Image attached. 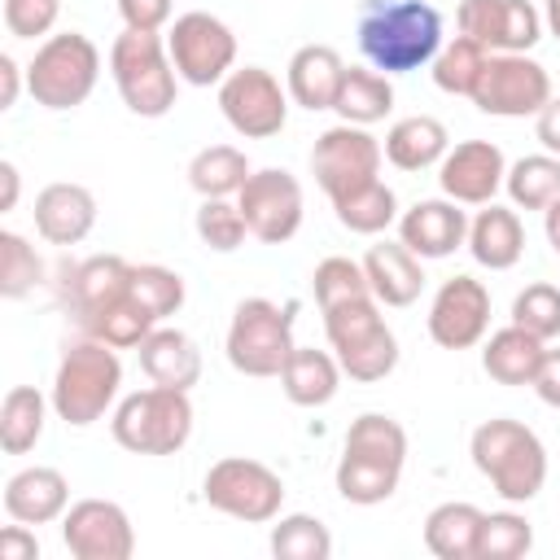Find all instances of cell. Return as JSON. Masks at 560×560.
I'll return each mask as SVG.
<instances>
[{
    "label": "cell",
    "instance_id": "obj_49",
    "mask_svg": "<svg viewBox=\"0 0 560 560\" xmlns=\"http://www.w3.org/2000/svg\"><path fill=\"white\" fill-rule=\"evenodd\" d=\"M534 394H538L547 407L560 411V350H547V354H542V363H538V372H534Z\"/></svg>",
    "mask_w": 560,
    "mask_h": 560
},
{
    "label": "cell",
    "instance_id": "obj_32",
    "mask_svg": "<svg viewBox=\"0 0 560 560\" xmlns=\"http://www.w3.org/2000/svg\"><path fill=\"white\" fill-rule=\"evenodd\" d=\"M332 109L341 114V122H354V127L381 122L394 109V83H389V74H381L372 66H346V79L337 88Z\"/></svg>",
    "mask_w": 560,
    "mask_h": 560
},
{
    "label": "cell",
    "instance_id": "obj_39",
    "mask_svg": "<svg viewBox=\"0 0 560 560\" xmlns=\"http://www.w3.org/2000/svg\"><path fill=\"white\" fill-rule=\"evenodd\" d=\"M271 556L276 560H328L332 556V534L319 516L311 512H289L271 525Z\"/></svg>",
    "mask_w": 560,
    "mask_h": 560
},
{
    "label": "cell",
    "instance_id": "obj_46",
    "mask_svg": "<svg viewBox=\"0 0 560 560\" xmlns=\"http://www.w3.org/2000/svg\"><path fill=\"white\" fill-rule=\"evenodd\" d=\"M61 13V0H4V26L13 39L48 35Z\"/></svg>",
    "mask_w": 560,
    "mask_h": 560
},
{
    "label": "cell",
    "instance_id": "obj_15",
    "mask_svg": "<svg viewBox=\"0 0 560 560\" xmlns=\"http://www.w3.org/2000/svg\"><path fill=\"white\" fill-rule=\"evenodd\" d=\"M236 206L249 223V236H258L262 245H284L298 236L302 214H306V197L298 175L280 171V166H262L249 171L245 188L236 192Z\"/></svg>",
    "mask_w": 560,
    "mask_h": 560
},
{
    "label": "cell",
    "instance_id": "obj_18",
    "mask_svg": "<svg viewBox=\"0 0 560 560\" xmlns=\"http://www.w3.org/2000/svg\"><path fill=\"white\" fill-rule=\"evenodd\" d=\"M455 26L490 52H529L542 39V13L529 0H459Z\"/></svg>",
    "mask_w": 560,
    "mask_h": 560
},
{
    "label": "cell",
    "instance_id": "obj_10",
    "mask_svg": "<svg viewBox=\"0 0 560 560\" xmlns=\"http://www.w3.org/2000/svg\"><path fill=\"white\" fill-rule=\"evenodd\" d=\"M201 499L232 516V521H245V525H267L280 516L284 508V481L276 468H267L262 459H249V455H223L206 468V481H201Z\"/></svg>",
    "mask_w": 560,
    "mask_h": 560
},
{
    "label": "cell",
    "instance_id": "obj_23",
    "mask_svg": "<svg viewBox=\"0 0 560 560\" xmlns=\"http://www.w3.org/2000/svg\"><path fill=\"white\" fill-rule=\"evenodd\" d=\"M341 79H346V61H341V52L332 44H302L284 66L289 101L311 109V114L315 109H332Z\"/></svg>",
    "mask_w": 560,
    "mask_h": 560
},
{
    "label": "cell",
    "instance_id": "obj_28",
    "mask_svg": "<svg viewBox=\"0 0 560 560\" xmlns=\"http://www.w3.org/2000/svg\"><path fill=\"white\" fill-rule=\"evenodd\" d=\"M341 363L328 350L315 346H293V354L280 368V389L293 407H328L341 389Z\"/></svg>",
    "mask_w": 560,
    "mask_h": 560
},
{
    "label": "cell",
    "instance_id": "obj_3",
    "mask_svg": "<svg viewBox=\"0 0 560 560\" xmlns=\"http://www.w3.org/2000/svg\"><path fill=\"white\" fill-rule=\"evenodd\" d=\"M468 455L503 503H529L547 486V446L512 416L481 420L468 438Z\"/></svg>",
    "mask_w": 560,
    "mask_h": 560
},
{
    "label": "cell",
    "instance_id": "obj_25",
    "mask_svg": "<svg viewBox=\"0 0 560 560\" xmlns=\"http://www.w3.org/2000/svg\"><path fill=\"white\" fill-rule=\"evenodd\" d=\"M363 271L372 284V298L381 306H411L424 289V258H416L402 241H381L363 254Z\"/></svg>",
    "mask_w": 560,
    "mask_h": 560
},
{
    "label": "cell",
    "instance_id": "obj_45",
    "mask_svg": "<svg viewBox=\"0 0 560 560\" xmlns=\"http://www.w3.org/2000/svg\"><path fill=\"white\" fill-rule=\"evenodd\" d=\"M512 324L525 328V332H534L538 341L560 337V289L547 284V280L525 284V289L512 298Z\"/></svg>",
    "mask_w": 560,
    "mask_h": 560
},
{
    "label": "cell",
    "instance_id": "obj_9",
    "mask_svg": "<svg viewBox=\"0 0 560 560\" xmlns=\"http://www.w3.org/2000/svg\"><path fill=\"white\" fill-rule=\"evenodd\" d=\"M293 311L271 298H241L228 324V363L241 376H280L293 354Z\"/></svg>",
    "mask_w": 560,
    "mask_h": 560
},
{
    "label": "cell",
    "instance_id": "obj_1",
    "mask_svg": "<svg viewBox=\"0 0 560 560\" xmlns=\"http://www.w3.org/2000/svg\"><path fill=\"white\" fill-rule=\"evenodd\" d=\"M407 464V429L385 411H363L350 420L341 459H337V494L354 508H376L398 490Z\"/></svg>",
    "mask_w": 560,
    "mask_h": 560
},
{
    "label": "cell",
    "instance_id": "obj_7",
    "mask_svg": "<svg viewBox=\"0 0 560 560\" xmlns=\"http://www.w3.org/2000/svg\"><path fill=\"white\" fill-rule=\"evenodd\" d=\"M324 332H328V346L350 381L372 385L398 368V337L385 324L376 298H350L341 306H328Z\"/></svg>",
    "mask_w": 560,
    "mask_h": 560
},
{
    "label": "cell",
    "instance_id": "obj_40",
    "mask_svg": "<svg viewBox=\"0 0 560 560\" xmlns=\"http://www.w3.org/2000/svg\"><path fill=\"white\" fill-rule=\"evenodd\" d=\"M534 547V525L521 512H486L477 529V556L472 560H521Z\"/></svg>",
    "mask_w": 560,
    "mask_h": 560
},
{
    "label": "cell",
    "instance_id": "obj_50",
    "mask_svg": "<svg viewBox=\"0 0 560 560\" xmlns=\"http://www.w3.org/2000/svg\"><path fill=\"white\" fill-rule=\"evenodd\" d=\"M534 136H538V144H542L547 153L560 158V96H551V101L534 114Z\"/></svg>",
    "mask_w": 560,
    "mask_h": 560
},
{
    "label": "cell",
    "instance_id": "obj_48",
    "mask_svg": "<svg viewBox=\"0 0 560 560\" xmlns=\"http://www.w3.org/2000/svg\"><path fill=\"white\" fill-rule=\"evenodd\" d=\"M39 556V538L31 525H4L0 529V560H35Z\"/></svg>",
    "mask_w": 560,
    "mask_h": 560
},
{
    "label": "cell",
    "instance_id": "obj_17",
    "mask_svg": "<svg viewBox=\"0 0 560 560\" xmlns=\"http://www.w3.org/2000/svg\"><path fill=\"white\" fill-rule=\"evenodd\" d=\"M490 328V289L477 276H451L429 302V337L442 350H472Z\"/></svg>",
    "mask_w": 560,
    "mask_h": 560
},
{
    "label": "cell",
    "instance_id": "obj_38",
    "mask_svg": "<svg viewBox=\"0 0 560 560\" xmlns=\"http://www.w3.org/2000/svg\"><path fill=\"white\" fill-rule=\"evenodd\" d=\"M153 328H158V319L131 298V280H127V293L114 306H105L92 324H83V337H96V341H105L114 350H136Z\"/></svg>",
    "mask_w": 560,
    "mask_h": 560
},
{
    "label": "cell",
    "instance_id": "obj_34",
    "mask_svg": "<svg viewBox=\"0 0 560 560\" xmlns=\"http://www.w3.org/2000/svg\"><path fill=\"white\" fill-rule=\"evenodd\" d=\"M249 179V158L236 144H206L188 162V184L197 197H236Z\"/></svg>",
    "mask_w": 560,
    "mask_h": 560
},
{
    "label": "cell",
    "instance_id": "obj_36",
    "mask_svg": "<svg viewBox=\"0 0 560 560\" xmlns=\"http://www.w3.org/2000/svg\"><path fill=\"white\" fill-rule=\"evenodd\" d=\"M503 188H508L516 210H547L560 197V158L547 153V149L529 153V158H516L503 175Z\"/></svg>",
    "mask_w": 560,
    "mask_h": 560
},
{
    "label": "cell",
    "instance_id": "obj_13",
    "mask_svg": "<svg viewBox=\"0 0 560 560\" xmlns=\"http://www.w3.org/2000/svg\"><path fill=\"white\" fill-rule=\"evenodd\" d=\"M289 88H280V79L267 66H236L223 83H219V109L228 118V127L245 140H271L284 131L289 122Z\"/></svg>",
    "mask_w": 560,
    "mask_h": 560
},
{
    "label": "cell",
    "instance_id": "obj_14",
    "mask_svg": "<svg viewBox=\"0 0 560 560\" xmlns=\"http://www.w3.org/2000/svg\"><path fill=\"white\" fill-rule=\"evenodd\" d=\"M381 158H385V149L368 127L337 122V127L319 131V140H315L311 175L332 201V197H346L350 188H363V184L381 179Z\"/></svg>",
    "mask_w": 560,
    "mask_h": 560
},
{
    "label": "cell",
    "instance_id": "obj_37",
    "mask_svg": "<svg viewBox=\"0 0 560 560\" xmlns=\"http://www.w3.org/2000/svg\"><path fill=\"white\" fill-rule=\"evenodd\" d=\"M486 61H490V48H486V44H477V39H468V35H455V39H446V44L438 48V57H433V83H438L446 96H472V88H477Z\"/></svg>",
    "mask_w": 560,
    "mask_h": 560
},
{
    "label": "cell",
    "instance_id": "obj_2",
    "mask_svg": "<svg viewBox=\"0 0 560 560\" xmlns=\"http://www.w3.org/2000/svg\"><path fill=\"white\" fill-rule=\"evenodd\" d=\"M442 44V13L429 0H372L359 18V48L381 74L433 66Z\"/></svg>",
    "mask_w": 560,
    "mask_h": 560
},
{
    "label": "cell",
    "instance_id": "obj_19",
    "mask_svg": "<svg viewBox=\"0 0 560 560\" xmlns=\"http://www.w3.org/2000/svg\"><path fill=\"white\" fill-rule=\"evenodd\" d=\"M503 175H508V158H503V149L494 140H459L438 162L442 197H451L459 206L494 201V192L503 188Z\"/></svg>",
    "mask_w": 560,
    "mask_h": 560
},
{
    "label": "cell",
    "instance_id": "obj_21",
    "mask_svg": "<svg viewBox=\"0 0 560 560\" xmlns=\"http://www.w3.org/2000/svg\"><path fill=\"white\" fill-rule=\"evenodd\" d=\"M96 228V197L83 184L57 179L35 197V232L48 245H79Z\"/></svg>",
    "mask_w": 560,
    "mask_h": 560
},
{
    "label": "cell",
    "instance_id": "obj_20",
    "mask_svg": "<svg viewBox=\"0 0 560 560\" xmlns=\"http://www.w3.org/2000/svg\"><path fill=\"white\" fill-rule=\"evenodd\" d=\"M398 241L416 258H451L468 241V214L451 197H424L398 214Z\"/></svg>",
    "mask_w": 560,
    "mask_h": 560
},
{
    "label": "cell",
    "instance_id": "obj_24",
    "mask_svg": "<svg viewBox=\"0 0 560 560\" xmlns=\"http://www.w3.org/2000/svg\"><path fill=\"white\" fill-rule=\"evenodd\" d=\"M468 254L477 267L490 271H512L525 254V223L516 214V206H494L486 201L472 219H468Z\"/></svg>",
    "mask_w": 560,
    "mask_h": 560
},
{
    "label": "cell",
    "instance_id": "obj_51",
    "mask_svg": "<svg viewBox=\"0 0 560 560\" xmlns=\"http://www.w3.org/2000/svg\"><path fill=\"white\" fill-rule=\"evenodd\" d=\"M22 83H26V74H22V66L13 61V52H0V109H13V105H18Z\"/></svg>",
    "mask_w": 560,
    "mask_h": 560
},
{
    "label": "cell",
    "instance_id": "obj_12",
    "mask_svg": "<svg viewBox=\"0 0 560 560\" xmlns=\"http://www.w3.org/2000/svg\"><path fill=\"white\" fill-rule=\"evenodd\" d=\"M551 96L556 92L542 61L529 52H490L468 101L490 118H534Z\"/></svg>",
    "mask_w": 560,
    "mask_h": 560
},
{
    "label": "cell",
    "instance_id": "obj_33",
    "mask_svg": "<svg viewBox=\"0 0 560 560\" xmlns=\"http://www.w3.org/2000/svg\"><path fill=\"white\" fill-rule=\"evenodd\" d=\"M48 402L35 385H13L0 402V446L4 455H26L35 451V442L44 438V420H48Z\"/></svg>",
    "mask_w": 560,
    "mask_h": 560
},
{
    "label": "cell",
    "instance_id": "obj_43",
    "mask_svg": "<svg viewBox=\"0 0 560 560\" xmlns=\"http://www.w3.org/2000/svg\"><path fill=\"white\" fill-rule=\"evenodd\" d=\"M131 298L162 324L184 306V276L162 262H131Z\"/></svg>",
    "mask_w": 560,
    "mask_h": 560
},
{
    "label": "cell",
    "instance_id": "obj_47",
    "mask_svg": "<svg viewBox=\"0 0 560 560\" xmlns=\"http://www.w3.org/2000/svg\"><path fill=\"white\" fill-rule=\"evenodd\" d=\"M175 0H118V18L127 31H162L171 26Z\"/></svg>",
    "mask_w": 560,
    "mask_h": 560
},
{
    "label": "cell",
    "instance_id": "obj_30",
    "mask_svg": "<svg viewBox=\"0 0 560 560\" xmlns=\"http://www.w3.org/2000/svg\"><path fill=\"white\" fill-rule=\"evenodd\" d=\"M542 354H547V341L508 324V328L490 332V341L481 346V368L499 385H534V372H538Z\"/></svg>",
    "mask_w": 560,
    "mask_h": 560
},
{
    "label": "cell",
    "instance_id": "obj_8",
    "mask_svg": "<svg viewBox=\"0 0 560 560\" xmlns=\"http://www.w3.org/2000/svg\"><path fill=\"white\" fill-rule=\"evenodd\" d=\"M101 79V48L83 31H61L48 35L31 66H26V92L44 109H74L92 96Z\"/></svg>",
    "mask_w": 560,
    "mask_h": 560
},
{
    "label": "cell",
    "instance_id": "obj_53",
    "mask_svg": "<svg viewBox=\"0 0 560 560\" xmlns=\"http://www.w3.org/2000/svg\"><path fill=\"white\" fill-rule=\"evenodd\" d=\"M542 232H547V245L556 249V258H560V197L542 210Z\"/></svg>",
    "mask_w": 560,
    "mask_h": 560
},
{
    "label": "cell",
    "instance_id": "obj_26",
    "mask_svg": "<svg viewBox=\"0 0 560 560\" xmlns=\"http://www.w3.org/2000/svg\"><path fill=\"white\" fill-rule=\"evenodd\" d=\"M140 372L153 381V385H171V389H192L201 381V350L188 332L179 328H166L158 324L140 346Z\"/></svg>",
    "mask_w": 560,
    "mask_h": 560
},
{
    "label": "cell",
    "instance_id": "obj_42",
    "mask_svg": "<svg viewBox=\"0 0 560 560\" xmlns=\"http://www.w3.org/2000/svg\"><path fill=\"white\" fill-rule=\"evenodd\" d=\"M311 289H315L319 311L341 306V302H350V298H372V284H368L363 262H354V258H346V254H328L324 262H315Z\"/></svg>",
    "mask_w": 560,
    "mask_h": 560
},
{
    "label": "cell",
    "instance_id": "obj_41",
    "mask_svg": "<svg viewBox=\"0 0 560 560\" xmlns=\"http://www.w3.org/2000/svg\"><path fill=\"white\" fill-rule=\"evenodd\" d=\"M197 236L214 254H236L249 236V223L236 206V197H201L197 206Z\"/></svg>",
    "mask_w": 560,
    "mask_h": 560
},
{
    "label": "cell",
    "instance_id": "obj_54",
    "mask_svg": "<svg viewBox=\"0 0 560 560\" xmlns=\"http://www.w3.org/2000/svg\"><path fill=\"white\" fill-rule=\"evenodd\" d=\"M542 26L560 39V0H542Z\"/></svg>",
    "mask_w": 560,
    "mask_h": 560
},
{
    "label": "cell",
    "instance_id": "obj_4",
    "mask_svg": "<svg viewBox=\"0 0 560 560\" xmlns=\"http://www.w3.org/2000/svg\"><path fill=\"white\" fill-rule=\"evenodd\" d=\"M118 385H122V363H118L114 346H105L96 337H83V341L66 346L48 398H52V411L66 424L88 429L118 402Z\"/></svg>",
    "mask_w": 560,
    "mask_h": 560
},
{
    "label": "cell",
    "instance_id": "obj_52",
    "mask_svg": "<svg viewBox=\"0 0 560 560\" xmlns=\"http://www.w3.org/2000/svg\"><path fill=\"white\" fill-rule=\"evenodd\" d=\"M0 184H4V192H0V210H13L18 206V192H22V175H18V166L4 158L0 162Z\"/></svg>",
    "mask_w": 560,
    "mask_h": 560
},
{
    "label": "cell",
    "instance_id": "obj_6",
    "mask_svg": "<svg viewBox=\"0 0 560 560\" xmlns=\"http://www.w3.org/2000/svg\"><path fill=\"white\" fill-rule=\"evenodd\" d=\"M109 74H114V88H118L122 105L136 118L171 114L175 92H179V74L171 66L162 31H127L122 26V35L109 48Z\"/></svg>",
    "mask_w": 560,
    "mask_h": 560
},
{
    "label": "cell",
    "instance_id": "obj_29",
    "mask_svg": "<svg viewBox=\"0 0 560 560\" xmlns=\"http://www.w3.org/2000/svg\"><path fill=\"white\" fill-rule=\"evenodd\" d=\"M385 162L398 166V171H429L446 158L451 149V131L442 118L433 114H411V118H398L389 131H385Z\"/></svg>",
    "mask_w": 560,
    "mask_h": 560
},
{
    "label": "cell",
    "instance_id": "obj_5",
    "mask_svg": "<svg viewBox=\"0 0 560 560\" xmlns=\"http://www.w3.org/2000/svg\"><path fill=\"white\" fill-rule=\"evenodd\" d=\"M109 433L131 455H175L192 438V398L171 385L136 389L114 402Z\"/></svg>",
    "mask_w": 560,
    "mask_h": 560
},
{
    "label": "cell",
    "instance_id": "obj_22",
    "mask_svg": "<svg viewBox=\"0 0 560 560\" xmlns=\"http://www.w3.org/2000/svg\"><path fill=\"white\" fill-rule=\"evenodd\" d=\"M66 508H70V481L61 477V468L31 464V468H18L4 481V512H9V521L48 525V521H61Z\"/></svg>",
    "mask_w": 560,
    "mask_h": 560
},
{
    "label": "cell",
    "instance_id": "obj_31",
    "mask_svg": "<svg viewBox=\"0 0 560 560\" xmlns=\"http://www.w3.org/2000/svg\"><path fill=\"white\" fill-rule=\"evenodd\" d=\"M481 516H486V512H481L477 503H464V499L438 503V508L424 516V547H429L438 560H472V556H477Z\"/></svg>",
    "mask_w": 560,
    "mask_h": 560
},
{
    "label": "cell",
    "instance_id": "obj_11",
    "mask_svg": "<svg viewBox=\"0 0 560 560\" xmlns=\"http://www.w3.org/2000/svg\"><path fill=\"white\" fill-rule=\"evenodd\" d=\"M166 52L179 83L210 88L236 70V35L223 18L206 9H188L166 26Z\"/></svg>",
    "mask_w": 560,
    "mask_h": 560
},
{
    "label": "cell",
    "instance_id": "obj_16",
    "mask_svg": "<svg viewBox=\"0 0 560 560\" xmlns=\"http://www.w3.org/2000/svg\"><path fill=\"white\" fill-rule=\"evenodd\" d=\"M61 542L74 560H131L136 529L114 499H79L61 516Z\"/></svg>",
    "mask_w": 560,
    "mask_h": 560
},
{
    "label": "cell",
    "instance_id": "obj_44",
    "mask_svg": "<svg viewBox=\"0 0 560 560\" xmlns=\"http://www.w3.org/2000/svg\"><path fill=\"white\" fill-rule=\"evenodd\" d=\"M39 276H44V262H39L35 245L22 232L4 228L0 232V293L9 302H18V298H26L39 284Z\"/></svg>",
    "mask_w": 560,
    "mask_h": 560
},
{
    "label": "cell",
    "instance_id": "obj_27",
    "mask_svg": "<svg viewBox=\"0 0 560 560\" xmlns=\"http://www.w3.org/2000/svg\"><path fill=\"white\" fill-rule=\"evenodd\" d=\"M131 280V262L118 254H92L88 262H79L70 271V311L79 315V328L92 324L105 306H114L127 293Z\"/></svg>",
    "mask_w": 560,
    "mask_h": 560
},
{
    "label": "cell",
    "instance_id": "obj_35",
    "mask_svg": "<svg viewBox=\"0 0 560 560\" xmlns=\"http://www.w3.org/2000/svg\"><path fill=\"white\" fill-rule=\"evenodd\" d=\"M337 223L354 236H381L389 223H398V197L385 179H372L363 188H350L346 197H332Z\"/></svg>",
    "mask_w": 560,
    "mask_h": 560
}]
</instances>
